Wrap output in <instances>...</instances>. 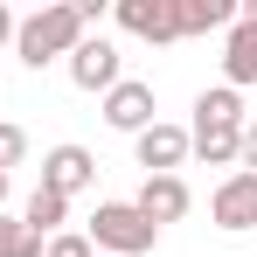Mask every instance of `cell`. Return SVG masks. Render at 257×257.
<instances>
[{"label": "cell", "mask_w": 257, "mask_h": 257, "mask_svg": "<svg viewBox=\"0 0 257 257\" xmlns=\"http://www.w3.org/2000/svg\"><path fill=\"white\" fill-rule=\"evenodd\" d=\"M222 84L229 90H250L257 84V21L250 14H236L229 35H222Z\"/></svg>", "instance_id": "cell-10"}, {"label": "cell", "mask_w": 257, "mask_h": 257, "mask_svg": "<svg viewBox=\"0 0 257 257\" xmlns=\"http://www.w3.org/2000/svg\"><path fill=\"white\" fill-rule=\"evenodd\" d=\"M111 14H118V28H125L132 42H153V49L181 42L174 35V0H118Z\"/></svg>", "instance_id": "cell-7"}, {"label": "cell", "mask_w": 257, "mask_h": 257, "mask_svg": "<svg viewBox=\"0 0 257 257\" xmlns=\"http://www.w3.org/2000/svg\"><path fill=\"white\" fill-rule=\"evenodd\" d=\"M229 21H236L229 0H174V35L181 42L188 35H229Z\"/></svg>", "instance_id": "cell-11"}, {"label": "cell", "mask_w": 257, "mask_h": 257, "mask_svg": "<svg viewBox=\"0 0 257 257\" xmlns=\"http://www.w3.org/2000/svg\"><path fill=\"white\" fill-rule=\"evenodd\" d=\"M195 125H243V97H236L229 84L202 90V97H195Z\"/></svg>", "instance_id": "cell-13"}, {"label": "cell", "mask_w": 257, "mask_h": 257, "mask_svg": "<svg viewBox=\"0 0 257 257\" xmlns=\"http://www.w3.org/2000/svg\"><path fill=\"white\" fill-rule=\"evenodd\" d=\"M42 257H97V250H90V236H84V229H56V236L42 243Z\"/></svg>", "instance_id": "cell-17"}, {"label": "cell", "mask_w": 257, "mask_h": 257, "mask_svg": "<svg viewBox=\"0 0 257 257\" xmlns=\"http://www.w3.org/2000/svg\"><path fill=\"white\" fill-rule=\"evenodd\" d=\"M236 139L243 125H188V153H202L209 167H236Z\"/></svg>", "instance_id": "cell-12"}, {"label": "cell", "mask_w": 257, "mask_h": 257, "mask_svg": "<svg viewBox=\"0 0 257 257\" xmlns=\"http://www.w3.org/2000/svg\"><path fill=\"white\" fill-rule=\"evenodd\" d=\"M132 209L160 229V222H181V215L195 209V195H188V181H181V174H146V181H139V195H132Z\"/></svg>", "instance_id": "cell-6"}, {"label": "cell", "mask_w": 257, "mask_h": 257, "mask_svg": "<svg viewBox=\"0 0 257 257\" xmlns=\"http://www.w3.org/2000/svg\"><path fill=\"white\" fill-rule=\"evenodd\" d=\"M209 222L215 229H229V236H243V229H257V174H222L209 195Z\"/></svg>", "instance_id": "cell-4"}, {"label": "cell", "mask_w": 257, "mask_h": 257, "mask_svg": "<svg viewBox=\"0 0 257 257\" xmlns=\"http://www.w3.org/2000/svg\"><path fill=\"white\" fill-rule=\"evenodd\" d=\"M236 160H243V174H257V118H243V139H236Z\"/></svg>", "instance_id": "cell-18"}, {"label": "cell", "mask_w": 257, "mask_h": 257, "mask_svg": "<svg viewBox=\"0 0 257 257\" xmlns=\"http://www.w3.org/2000/svg\"><path fill=\"white\" fill-rule=\"evenodd\" d=\"M132 153H139V167H146V174H181V160H188V125L153 118V125L132 139Z\"/></svg>", "instance_id": "cell-8"}, {"label": "cell", "mask_w": 257, "mask_h": 257, "mask_svg": "<svg viewBox=\"0 0 257 257\" xmlns=\"http://www.w3.org/2000/svg\"><path fill=\"white\" fill-rule=\"evenodd\" d=\"M0 209H7V174H0Z\"/></svg>", "instance_id": "cell-20"}, {"label": "cell", "mask_w": 257, "mask_h": 257, "mask_svg": "<svg viewBox=\"0 0 257 257\" xmlns=\"http://www.w3.org/2000/svg\"><path fill=\"white\" fill-rule=\"evenodd\" d=\"M70 84L77 90H111V84H125V56H118V42H104V35H84V42L70 49Z\"/></svg>", "instance_id": "cell-3"}, {"label": "cell", "mask_w": 257, "mask_h": 257, "mask_svg": "<svg viewBox=\"0 0 257 257\" xmlns=\"http://www.w3.org/2000/svg\"><path fill=\"white\" fill-rule=\"evenodd\" d=\"M21 222H28L35 236H56V229L70 222V202H63V195H49V188H35V195H28V209H21Z\"/></svg>", "instance_id": "cell-14"}, {"label": "cell", "mask_w": 257, "mask_h": 257, "mask_svg": "<svg viewBox=\"0 0 257 257\" xmlns=\"http://www.w3.org/2000/svg\"><path fill=\"white\" fill-rule=\"evenodd\" d=\"M90 181H97V160H90V146H77V139H63V146H49L42 153V181L35 188H49V195H84Z\"/></svg>", "instance_id": "cell-5"}, {"label": "cell", "mask_w": 257, "mask_h": 257, "mask_svg": "<svg viewBox=\"0 0 257 257\" xmlns=\"http://www.w3.org/2000/svg\"><path fill=\"white\" fill-rule=\"evenodd\" d=\"M84 236H90L97 257H146L153 243H160V229L132 209V202H97V215H90Z\"/></svg>", "instance_id": "cell-2"}, {"label": "cell", "mask_w": 257, "mask_h": 257, "mask_svg": "<svg viewBox=\"0 0 257 257\" xmlns=\"http://www.w3.org/2000/svg\"><path fill=\"white\" fill-rule=\"evenodd\" d=\"M14 28H21V14H14V7L0 0V42H14Z\"/></svg>", "instance_id": "cell-19"}, {"label": "cell", "mask_w": 257, "mask_h": 257, "mask_svg": "<svg viewBox=\"0 0 257 257\" xmlns=\"http://www.w3.org/2000/svg\"><path fill=\"white\" fill-rule=\"evenodd\" d=\"M49 236H35L21 215H0V257H42Z\"/></svg>", "instance_id": "cell-15"}, {"label": "cell", "mask_w": 257, "mask_h": 257, "mask_svg": "<svg viewBox=\"0 0 257 257\" xmlns=\"http://www.w3.org/2000/svg\"><path fill=\"white\" fill-rule=\"evenodd\" d=\"M21 160H28V132H21V125H7V118H0V174H14Z\"/></svg>", "instance_id": "cell-16"}, {"label": "cell", "mask_w": 257, "mask_h": 257, "mask_svg": "<svg viewBox=\"0 0 257 257\" xmlns=\"http://www.w3.org/2000/svg\"><path fill=\"white\" fill-rule=\"evenodd\" d=\"M84 14H77V0H49L35 14H21V28H14V56L28 63V70H49V63H70V49L84 42Z\"/></svg>", "instance_id": "cell-1"}, {"label": "cell", "mask_w": 257, "mask_h": 257, "mask_svg": "<svg viewBox=\"0 0 257 257\" xmlns=\"http://www.w3.org/2000/svg\"><path fill=\"white\" fill-rule=\"evenodd\" d=\"M104 125L111 132H139L153 125V84H139V77H125V84H111L104 90Z\"/></svg>", "instance_id": "cell-9"}]
</instances>
